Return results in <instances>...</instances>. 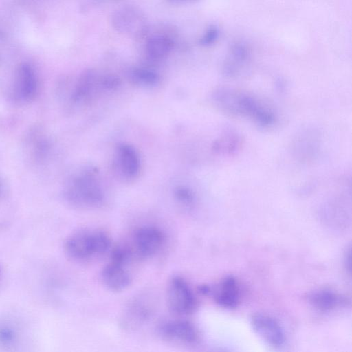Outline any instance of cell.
Here are the masks:
<instances>
[{
  "label": "cell",
  "mask_w": 352,
  "mask_h": 352,
  "mask_svg": "<svg viewBox=\"0 0 352 352\" xmlns=\"http://www.w3.org/2000/svg\"><path fill=\"white\" fill-rule=\"evenodd\" d=\"M167 303L170 310L179 316L188 315L197 308V299L188 282L182 276H173L166 290Z\"/></svg>",
  "instance_id": "cell-5"
},
{
  "label": "cell",
  "mask_w": 352,
  "mask_h": 352,
  "mask_svg": "<svg viewBox=\"0 0 352 352\" xmlns=\"http://www.w3.org/2000/svg\"><path fill=\"white\" fill-rule=\"evenodd\" d=\"M111 24L115 31L133 38H142L148 33L146 16L140 9L124 6L116 10L111 16Z\"/></svg>",
  "instance_id": "cell-4"
},
{
  "label": "cell",
  "mask_w": 352,
  "mask_h": 352,
  "mask_svg": "<svg viewBox=\"0 0 352 352\" xmlns=\"http://www.w3.org/2000/svg\"><path fill=\"white\" fill-rule=\"evenodd\" d=\"M239 145V138L236 134L228 133L216 142L214 150L223 154H231L238 149Z\"/></svg>",
  "instance_id": "cell-19"
},
{
  "label": "cell",
  "mask_w": 352,
  "mask_h": 352,
  "mask_svg": "<svg viewBox=\"0 0 352 352\" xmlns=\"http://www.w3.org/2000/svg\"><path fill=\"white\" fill-rule=\"evenodd\" d=\"M97 76L92 70L85 71L79 78L72 95V99L78 102L88 96L90 90L96 82Z\"/></svg>",
  "instance_id": "cell-17"
},
{
  "label": "cell",
  "mask_w": 352,
  "mask_h": 352,
  "mask_svg": "<svg viewBox=\"0 0 352 352\" xmlns=\"http://www.w3.org/2000/svg\"><path fill=\"white\" fill-rule=\"evenodd\" d=\"M219 36V28L214 25H210L199 40V43L203 47H208L213 45Z\"/></svg>",
  "instance_id": "cell-22"
},
{
  "label": "cell",
  "mask_w": 352,
  "mask_h": 352,
  "mask_svg": "<svg viewBox=\"0 0 352 352\" xmlns=\"http://www.w3.org/2000/svg\"><path fill=\"white\" fill-rule=\"evenodd\" d=\"M17 332L15 329L5 323H0V345L11 346L17 340Z\"/></svg>",
  "instance_id": "cell-20"
},
{
  "label": "cell",
  "mask_w": 352,
  "mask_h": 352,
  "mask_svg": "<svg viewBox=\"0 0 352 352\" xmlns=\"http://www.w3.org/2000/svg\"><path fill=\"white\" fill-rule=\"evenodd\" d=\"M165 1L169 3L178 4V3H188V2L193 1L195 0H165Z\"/></svg>",
  "instance_id": "cell-25"
},
{
  "label": "cell",
  "mask_w": 352,
  "mask_h": 352,
  "mask_svg": "<svg viewBox=\"0 0 352 352\" xmlns=\"http://www.w3.org/2000/svg\"><path fill=\"white\" fill-rule=\"evenodd\" d=\"M7 193V188L3 179L0 176V199H3Z\"/></svg>",
  "instance_id": "cell-23"
},
{
  "label": "cell",
  "mask_w": 352,
  "mask_h": 352,
  "mask_svg": "<svg viewBox=\"0 0 352 352\" xmlns=\"http://www.w3.org/2000/svg\"><path fill=\"white\" fill-rule=\"evenodd\" d=\"M2 272H3V268H2L1 265L0 264V278H1V275H2Z\"/></svg>",
  "instance_id": "cell-26"
},
{
  "label": "cell",
  "mask_w": 352,
  "mask_h": 352,
  "mask_svg": "<svg viewBox=\"0 0 352 352\" xmlns=\"http://www.w3.org/2000/svg\"><path fill=\"white\" fill-rule=\"evenodd\" d=\"M319 140L318 134L315 131H302L295 140L294 152L296 157L303 162L313 160L318 151Z\"/></svg>",
  "instance_id": "cell-14"
},
{
  "label": "cell",
  "mask_w": 352,
  "mask_h": 352,
  "mask_svg": "<svg viewBox=\"0 0 352 352\" xmlns=\"http://www.w3.org/2000/svg\"><path fill=\"white\" fill-rule=\"evenodd\" d=\"M165 241L164 232L155 226H143L138 228L132 236L131 250L133 254L140 258L153 256L162 248Z\"/></svg>",
  "instance_id": "cell-6"
},
{
  "label": "cell",
  "mask_w": 352,
  "mask_h": 352,
  "mask_svg": "<svg viewBox=\"0 0 352 352\" xmlns=\"http://www.w3.org/2000/svg\"><path fill=\"white\" fill-rule=\"evenodd\" d=\"M212 98L216 106L230 115L248 118L263 127H270L276 122L272 109L245 91L221 87L213 91Z\"/></svg>",
  "instance_id": "cell-1"
},
{
  "label": "cell",
  "mask_w": 352,
  "mask_h": 352,
  "mask_svg": "<svg viewBox=\"0 0 352 352\" xmlns=\"http://www.w3.org/2000/svg\"><path fill=\"white\" fill-rule=\"evenodd\" d=\"M250 58V50L245 43L236 41L233 43L223 65V75L230 78L238 76Z\"/></svg>",
  "instance_id": "cell-11"
},
{
  "label": "cell",
  "mask_w": 352,
  "mask_h": 352,
  "mask_svg": "<svg viewBox=\"0 0 352 352\" xmlns=\"http://www.w3.org/2000/svg\"><path fill=\"white\" fill-rule=\"evenodd\" d=\"M111 246L110 236L101 230H80L70 234L65 240L64 249L67 255L76 261H85L107 252Z\"/></svg>",
  "instance_id": "cell-2"
},
{
  "label": "cell",
  "mask_w": 352,
  "mask_h": 352,
  "mask_svg": "<svg viewBox=\"0 0 352 352\" xmlns=\"http://www.w3.org/2000/svg\"><path fill=\"white\" fill-rule=\"evenodd\" d=\"M175 196L179 203L186 206H191L195 201V196L193 192L184 186L178 187L175 190Z\"/></svg>",
  "instance_id": "cell-21"
},
{
  "label": "cell",
  "mask_w": 352,
  "mask_h": 352,
  "mask_svg": "<svg viewBox=\"0 0 352 352\" xmlns=\"http://www.w3.org/2000/svg\"><path fill=\"white\" fill-rule=\"evenodd\" d=\"M129 77L135 83L153 85L159 80V76L155 72L142 67H134L129 71Z\"/></svg>",
  "instance_id": "cell-18"
},
{
  "label": "cell",
  "mask_w": 352,
  "mask_h": 352,
  "mask_svg": "<svg viewBox=\"0 0 352 352\" xmlns=\"http://www.w3.org/2000/svg\"><path fill=\"white\" fill-rule=\"evenodd\" d=\"M39 82L34 68L28 63L17 68L13 87V96L19 102H31L37 96Z\"/></svg>",
  "instance_id": "cell-7"
},
{
  "label": "cell",
  "mask_w": 352,
  "mask_h": 352,
  "mask_svg": "<svg viewBox=\"0 0 352 352\" xmlns=\"http://www.w3.org/2000/svg\"><path fill=\"white\" fill-rule=\"evenodd\" d=\"M126 266L110 261L104 267L102 271V280L109 289L120 292L130 285L131 277Z\"/></svg>",
  "instance_id": "cell-12"
},
{
  "label": "cell",
  "mask_w": 352,
  "mask_h": 352,
  "mask_svg": "<svg viewBox=\"0 0 352 352\" xmlns=\"http://www.w3.org/2000/svg\"><path fill=\"white\" fill-rule=\"evenodd\" d=\"M65 196L71 204L80 208L96 207L104 200L100 186L88 173L73 178L66 187Z\"/></svg>",
  "instance_id": "cell-3"
},
{
  "label": "cell",
  "mask_w": 352,
  "mask_h": 352,
  "mask_svg": "<svg viewBox=\"0 0 352 352\" xmlns=\"http://www.w3.org/2000/svg\"><path fill=\"white\" fill-rule=\"evenodd\" d=\"M158 332L164 340L180 344H195L200 339L197 327L192 322L185 320L165 322L160 324Z\"/></svg>",
  "instance_id": "cell-8"
},
{
  "label": "cell",
  "mask_w": 352,
  "mask_h": 352,
  "mask_svg": "<svg viewBox=\"0 0 352 352\" xmlns=\"http://www.w3.org/2000/svg\"><path fill=\"white\" fill-rule=\"evenodd\" d=\"M345 264H346V270H348L350 272L351 271V270H350L351 269V252H350V250H349V251L346 254Z\"/></svg>",
  "instance_id": "cell-24"
},
{
  "label": "cell",
  "mask_w": 352,
  "mask_h": 352,
  "mask_svg": "<svg viewBox=\"0 0 352 352\" xmlns=\"http://www.w3.org/2000/svg\"><path fill=\"white\" fill-rule=\"evenodd\" d=\"M118 167L127 177H134L140 166V158L135 148L128 144H120L118 148Z\"/></svg>",
  "instance_id": "cell-16"
},
{
  "label": "cell",
  "mask_w": 352,
  "mask_h": 352,
  "mask_svg": "<svg viewBox=\"0 0 352 352\" xmlns=\"http://www.w3.org/2000/svg\"><path fill=\"white\" fill-rule=\"evenodd\" d=\"M201 292L205 294H212L216 303L224 308H235L240 302L239 285L232 276L224 277L214 289L203 286Z\"/></svg>",
  "instance_id": "cell-10"
},
{
  "label": "cell",
  "mask_w": 352,
  "mask_h": 352,
  "mask_svg": "<svg viewBox=\"0 0 352 352\" xmlns=\"http://www.w3.org/2000/svg\"><path fill=\"white\" fill-rule=\"evenodd\" d=\"M308 301L315 309L322 312H329L348 304V299L345 296L325 289L310 293Z\"/></svg>",
  "instance_id": "cell-13"
},
{
  "label": "cell",
  "mask_w": 352,
  "mask_h": 352,
  "mask_svg": "<svg viewBox=\"0 0 352 352\" xmlns=\"http://www.w3.org/2000/svg\"><path fill=\"white\" fill-rule=\"evenodd\" d=\"M175 41L166 34H155L147 38L145 50L148 56L153 60L165 58L173 50Z\"/></svg>",
  "instance_id": "cell-15"
},
{
  "label": "cell",
  "mask_w": 352,
  "mask_h": 352,
  "mask_svg": "<svg viewBox=\"0 0 352 352\" xmlns=\"http://www.w3.org/2000/svg\"><path fill=\"white\" fill-rule=\"evenodd\" d=\"M251 325L254 332L266 343L274 346H282L285 342V334L280 324L272 316L263 313L252 315Z\"/></svg>",
  "instance_id": "cell-9"
}]
</instances>
